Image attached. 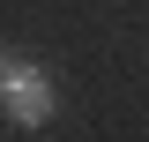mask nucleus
Here are the masks:
<instances>
[{
	"mask_svg": "<svg viewBox=\"0 0 149 142\" xmlns=\"http://www.w3.org/2000/svg\"><path fill=\"white\" fill-rule=\"evenodd\" d=\"M0 120L8 127H45L52 120V75L22 60L15 45H0Z\"/></svg>",
	"mask_w": 149,
	"mask_h": 142,
	"instance_id": "f257e3e1",
	"label": "nucleus"
}]
</instances>
